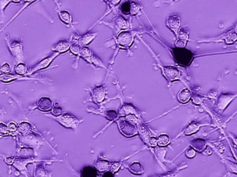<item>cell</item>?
<instances>
[{"instance_id":"cell-16","label":"cell","mask_w":237,"mask_h":177,"mask_svg":"<svg viewBox=\"0 0 237 177\" xmlns=\"http://www.w3.org/2000/svg\"><path fill=\"white\" fill-rule=\"evenodd\" d=\"M117 23L119 27L122 28H126L128 27L127 22L123 18L118 19L117 20Z\"/></svg>"},{"instance_id":"cell-19","label":"cell","mask_w":237,"mask_h":177,"mask_svg":"<svg viewBox=\"0 0 237 177\" xmlns=\"http://www.w3.org/2000/svg\"><path fill=\"white\" fill-rule=\"evenodd\" d=\"M130 5L129 3L126 2V3H124L122 5V9L125 12H127L130 11Z\"/></svg>"},{"instance_id":"cell-23","label":"cell","mask_w":237,"mask_h":177,"mask_svg":"<svg viewBox=\"0 0 237 177\" xmlns=\"http://www.w3.org/2000/svg\"><path fill=\"white\" fill-rule=\"evenodd\" d=\"M186 154L188 157L192 158L195 156V152L192 149H189L187 151Z\"/></svg>"},{"instance_id":"cell-7","label":"cell","mask_w":237,"mask_h":177,"mask_svg":"<svg viewBox=\"0 0 237 177\" xmlns=\"http://www.w3.org/2000/svg\"><path fill=\"white\" fill-rule=\"evenodd\" d=\"M96 35V33H87L82 36L79 40V44L81 46H84L92 40Z\"/></svg>"},{"instance_id":"cell-4","label":"cell","mask_w":237,"mask_h":177,"mask_svg":"<svg viewBox=\"0 0 237 177\" xmlns=\"http://www.w3.org/2000/svg\"><path fill=\"white\" fill-rule=\"evenodd\" d=\"M58 54H59L58 52H56L49 56L46 57L44 59H42V60H41L39 62V63L36 65L31 70V72H34V71H37L39 69H42V68L47 67L50 64L51 61L55 58V57L58 56Z\"/></svg>"},{"instance_id":"cell-22","label":"cell","mask_w":237,"mask_h":177,"mask_svg":"<svg viewBox=\"0 0 237 177\" xmlns=\"http://www.w3.org/2000/svg\"><path fill=\"white\" fill-rule=\"evenodd\" d=\"M139 9H140L139 7L136 4H133L132 6L131 5V7H130L131 13L132 14H135V13H136L138 11Z\"/></svg>"},{"instance_id":"cell-20","label":"cell","mask_w":237,"mask_h":177,"mask_svg":"<svg viewBox=\"0 0 237 177\" xmlns=\"http://www.w3.org/2000/svg\"><path fill=\"white\" fill-rule=\"evenodd\" d=\"M7 129L10 132H14L16 130V126L15 123L11 122L9 123L7 127Z\"/></svg>"},{"instance_id":"cell-14","label":"cell","mask_w":237,"mask_h":177,"mask_svg":"<svg viewBox=\"0 0 237 177\" xmlns=\"http://www.w3.org/2000/svg\"><path fill=\"white\" fill-rule=\"evenodd\" d=\"M27 71V67L22 62L18 64L15 67V71L17 74L19 75H23L25 74Z\"/></svg>"},{"instance_id":"cell-13","label":"cell","mask_w":237,"mask_h":177,"mask_svg":"<svg viewBox=\"0 0 237 177\" xmlns=\"http://www.w3.org/2000/svg\"><path fill=\"white\" fill-rule=\"evenodd\" d=\"M199 124L195 123H192L188 125V127L185 130V133L188 134L193 133L197 131L200 127Z\"/></svg>"},{"instance_id":"cell-1","label":"cell","mask_w":237,"mask_h":177,"mask_svg":"<svg viewBox=\"0 0 237 177\" xmlns=\"http://www.w3.org/2000/svg\"><path fill=\"white\" fill-rule=\"evenodd\" d=\"M6 40L9 49L13 55L18 61H22L23 60V51L22 46L21 42L19 41L10 40L9 39Z\"/></svg>"},{"instance_id":"cell-25","label":"cell","mask_w":237,"mask_h":177,"mask_svg":"<svg viewBox=\"0 0 237 177\" xmlns=\"http://www.w3.org/2000/svg\"><path fill=\"white\" fill-rule=\"evenodd\" d=\"M13 1H15V2H18V1H19L20 0H13Z\"/></svg>"},{"instance_id":"cell-3","label":"cell","mask_w":237,"mask_h":177,"mask_svg":"<svg viewBox=\"0 0 237 177\" xmlns=\"http://www.w3.org/2000/svg\"><path fill=\"white\" fill-rule=\"evenodd\" d=\"M118 41L124 46H129L133 41V37L131 33L128 31H122L118 35Z\"/></svg>"},{"instance_id":"cell-12","label":"cell","mask_w":237,"mask_h":177,"mask_svg":"<svg viewBox=\"0 0 237 177\" xmlns=\"http://www.w3.org/2000/svg\"><path fill=\"white\" fill-rule=\"evenodd\" d=\"M170 138L167 135H161L158 139V144L159 145L165 146L170 143Z\"/></svg>"},{"instance_id":"cell-24","label":"cell","mask_w":237,"mask_h":177,"mask_svg":"<svg viewBox=\"0 0 237 177\" xmlns=\"http://www.w3.org/2000/svg\"><path fill=\"white\" fill-rule=\"evenodd\" d=\"M234 141H235V144L237 145V138H234Z\"/></svg>"},{"instance_id":"cell-6","label":"cell","mask_w":237,"mask_h":177,"mask_svg":"<svg viewBox=\"0 0 237 177\" xmlns=\"http://www.w3.org/2000/svg\"><path fill=\"white\" fill-rule=\"evenodd\" d=\"M70 47V44L68 41L66 40H60L52 47V49L53 51H56L58 53H63L68 50Z\"/></svg>"},{"instance_id":"cell-17","label":"cell","mask_w":237,"mask_h":177,"mask_svg":"<svg viewBox=\"0 0 237 177\" xmlns=\"http://www.w3.org/2000/svg\"><path fill=\"white\" fill-rule=\"evenodd\" d=\"M1 70L4 73H7L10 71V66L7 62H5L1 65Z\"/></svg>"},{"instance_id":"cell-5","label":"cell","mask_w":237,"mask_h":177,"mask_svg":"<svg viewBox=\"0 0 237 177\" xmlns=\"http://www.w3.org/2000/svg\"><path fill=\"white\" fill-rule=\"evenodd\" d=\"M167 24L168 27L177 34L180 25V18L177 15L170 16L167 19Z\"/></svg>"},{"instance_id":"cell-10","label":"cell","mask_w":237,"mask_h":177,"mask_svg":"<svg viewBox=\"0 0 237 177\" xmlns=\"http://www.w3.org/2000/svg\"><path fill=\"white\" fill-rule=\"evenodd\" d=\"M79 56H81L87 61L91 63V52L90 49L87 47H83L81 49Z\"/></svg>"},{"instance_id":"cell-21","label":"cell","mask_w":237,"mask_h":177,"mask_svg":"<svg viewBox=\"0 0 237 177\" xmlns=\"http://www.w3.org/2000/svg\"><path fill=\"white\" fill-rule=\"evenodd\" d=\"M148 144L150 146H155L158 144V140L155 138H151L148 140Z\"/></svg>"},{"instance_id":"cell-15","label":"cell","mask_w":237,"mask_h":177,"mask_svg":"<svg viewBox=\"0 0 237 177\" xmlns=\"http://www.w3.org/2000/svg\"><path fill=\"white\" fill-rule=\"evenodd\" d=\"M178 38H179V39L186 42L188 38V36L187 34L184 32L183 29H181L179 30V33H178Z\"/></svg>"},{"instance_id":"cell-2","label":"cell","mask_w":237,"mask_h":177,"mask_svg":"<svg viewBox=\"0 0 237 177\" xmlns=\"http://www.w3.org/2000/svg\"><path fill=\"white\" fill-rule=\"evenodd\" d=\"M163 73L166 79L170 81L176 80L180 78V73L177 68L171 66L163 67Z\"/></svg>"},{"instance_id":"cell-26","label":"cell","mask_w":237,"mask_h":177,"mask_svg":"<svg viewBox=\"0 0 237 177\" xmlns=\"http://www.w3.org/2000/svg\"><path fill=\"white\" fill-rule=\"evenodd\" d=\"M32 1H33V0H32Z\"/></svg>"},{"instance_id":"cell-8","label":"cell","mask_w":237,"mask_h":177,"mask_svg":"<svg viewBox=\"0 0 237 177\" xmlns=\"http://www.w3.org/2000/svg\"><path fill=\"white\" fill-rule=\"evenodd\" d=\"M191 97V92L187 88H184L180 90L178 95V99L180 102L186 103Z\"/></svg>"},{"instance_id":"cell-18","label":"cell","mask_w":237,"mask_h":177,"mask_svg":"<svg viewBox=\"0 0 237 177\" xmlns=\"http://www.w3.org/2000/svg\"><path fill=\"white\" fill-rule=\"evenodd\" d=\"M71 51L73 53L75 54V55H78L79 56L80 52L81 49H80L78 45H73L70 48Z\"/></svg>"},{"instance_id":"cell-11","label":"cell","mask_w":237,"mask_h":177,"mask_svg":"<svg viewBox=\"0 0 237 177\" xmlns=\"http://www.w3.org/2000/svg\"><path fill=\"white\" fill-rule=\"evenodd\" d=\"M60 16L63 21L66 23L70 24L72 23L71 15L66 11H62L60 12Z\"/></svg>"},{"instance_id":"cell-9","label":"cell","mask_w":237,"mask_h":177,"mask_svg":"<svg viewBox=\"0 0 237 177\" xmlns=\"http://www.w3.org/2000/svg\"><path fill=\"white\" fill-rule=\"evenodd\" d=\"M176 58L179 63L182 64L186 63L188 62V58H189V55L187 51H184L183 50H176Z\"/></svg>"}]
</instances>
